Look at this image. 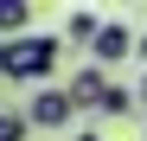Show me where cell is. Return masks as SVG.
<instances>
[{"label": "cell", "mask_w": 147, "mask_h": 141, "mask_svg": "<svg viewBox=\"0 0 147 141\" xmlns=\"http://www.w3.org/2000/svg\"><path fill=\"white\" fill-rule=\"evenodd\" d=\"M58 52H64L58 32H19L0 45V77L7 83H45L58 70Z\"/></svg>", "instance_id": "1"}, {"label": "cell", "mask_w": 147, "mask_h": 141, "mask_svg": "<svg viewBox=\"0 0 147 141\" xmlns=\"http://www.w3.org/2000/svg\"><path fill=\"white\" fill-rule=\"evenodd\" d=\"M26 122L32 128H70V122H77V109H70V96H64V90H32V103H26Z\"/></svg>", "instance_id": "2"}, {"label": "cell", "mask_w": 147, "mask_h": 141, "mask_svg": "<svg viewBox=\"0 0 147 141\" xmlns=\"http://www.w3.org/2000/svg\"><path fill=\"white\" fill-rule=\"evenodd\" d=\"M134 52V32L121 26V19H102V32L90 39V58H96V70H109V64H121Z\"/></svg>", "instance_id": "3"}, {"label": "cell", "mask_w": 147, "mask_h": 141, "mask_svg": "<svg viewBox=\"0 0 147 141\" xmlns=\"http://www.w3.org/2000/svg\"><path fill=\"white\" fill-rule=\"evenodd\" d=\"M109 83H115L109 70H96V64H90V70H77V77L64 83V96H70V109H102V96H109Z\"/></svg>", "instance_id": "4"}, {"label": "cell", "mask_w": 147, "mask_h": 141, "mask_svg": "<svg viewBox=\"0 0 147 141\" xmlns=\"http://www.w3.org/2000/svg\"><path fill=\"white\" fill-rule=\"evenodd\" d=\"M26 19H32V7H26V0H0V45L26 32Z\"/></svg>", "instance_id": "5"}, {"label": "cell", "mask_w": 147, "mask_h": 141, "mask_svg": "<svg viewBox=\"0 0 147 141\" xmlns=\"http://www.w3.org/2000/svg\"><path fill=\"white\" fill-rule=\"evenodd\" d=\"M96 32H102V19H96L90 7H83V13H70V39H96Z\"/></svg>", "instance_id": "6"}, {"label": "cell", "mask_w": 147, "mask_h": 141, "mask_svg": "<svg viewBox=\"0 0 147 141\" xmlns=\"http://www.w3.org/2000/svg\"><path fill=\"white\" fill-rule=\"evenodd\" d=\"M128 109H134V96H128L121 83H109V96H102V115H128Z\"/></svg>", "instance_id": "7"}, {"label": "cell", "mask_w": 147, "mask_h": 141, "mask_svg": "<svg viewBox=\"0 0 147 141\" xmlns=\"http://www.w3.org/2000/svg\"><path fill=\"white\" fill-rule=\"evenodd\" d=\"M134 103H141V109H147V77H141V83H134Z\"/></svg>", "instance_id": "8"}, {"label": "cell", "mask_w": 147, "mask_h": 141, "mask_svg": "<svg viewBox=\"0 0 147 141\" xmlns=\"http://www.w3.org/2000/svg\"><path fill=\"white\" fill-rule=\"evenodd\" d=\"M134 52H141V58H147V32H141V39H134Z\"/></svg>", "instance_id": "9"}, {"label": "cell", "mask_w": 147, "mask_h": 141, "mask_svg": "<svg viewBox=\"0 0 147 141\" xmlns=\"http://www.w3.org/2000/svg\"><path fill=\"white\" fill-rule=\"evenodd\" d=\"M0 115H7V109H0Z\"/></svg>", "instance_id": "10"}]
</instances>
